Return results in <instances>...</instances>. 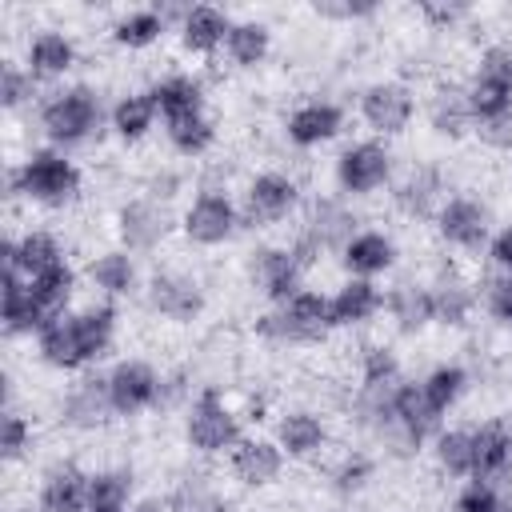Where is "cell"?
<instances>
[{
    "mask_svg": "<svg viewBox=\"0 0 512 512\" xmlns=\"http://www.w3.org/2000/svg\"><path fill=\"white\" fill-rule=\"evenodd\" d=\"M120 332V308L116 300H88L80 308L56 312L40 332H36V360L52 372H84L96 360H104L116 344Z\"/></svg>",
    "mask_w": 512,
    "mask_h": 512,
    "instance_id": "1",
    "label": "cell"
},
{
    "mask_svg": "<svg viewBox=\"0 0 512 512\" xmlns=\"http://www.w3.org/2000/svg\"><path fill=\"white\" fill-rule=\"evenodd\" d=\"M4 184H8V196L12 200L20 196V200H28L36 208L56 212V208H68V204L80 200L84 172H80V164L68 152L40 144V148H28L16 164H8Z\"/></svg>",
    "mask_w": 512,
    "mask_h": 512,
    "instance_id": "2",
    "label": "cell"
},
{
    "mask_svg": "<svg viewBox=\"0 0 512 512\" xmlns=\"http://www.w3.org/2000/svg\"><path fill=\"white\" fill-rule=\"evenodd\" d=\"M36 124H40V136H44L48 148L72 152V148L88 144V140L108 124V108H104V96H100L96 84L72 80V84L52 88V92L40 100Z\"/></svg>",
    "mask_w": 512,
    "mask_h": 512,
    "instance_id": "3",
    "label": "cell"
},
{
    "mask_svg": "<svg viewBox=\"0 0 512 512\" xmlns=\"http://www.w3.org/2000/svg\"><path fill=\"white\" fill-rule=\"evenodd\" d=\"M356 232H360V216H356L352 200L340 192H324V196L304 200L300 224L288 236V244L304 268H316L320 256H340Z\"/></svg>",
    "mask_w": 512,
    "mask_h": 512,
    "instance_id": "4",
    "label": "cell"
},
{
    "mask_svg": "<svg viewBox=\"0 0 512 512\" xmlns=\"http://www.w3.org/2000/svg\"><path fill=\"white\" fill-rule=\"evenodd\" d=\"M256 336L272 348H300V344H320L328 332H336L332 324V300L320 288H300L288 304L264 308L256 316Z\"/></svg>",
    "mask_w": 512,
    "mask_h": 512,
    "instance_id": "5",
    "label": "cell"
},
{
    "mask_svg": "<svg viewBox=\"0 0 512 512\" xmlns=\"http://www.w3.org/2000/svg\"><path fill=\"white\" fill-rule=\"evenodd\" d=\"M180 428H184V444L192 456H228L244 436L240 412L216 384L196 388V396L184 404Z\"/></svg>",
    "mask_w": 512,
    "mask_h": 512,
    "instance_id": "6",
    "label": "cell"
},
{
    "mask_svg": "<svg viewBox=\"0 0 512 512\" xmlns=\"http://www.w3.org/2000/svg\"><path fill=\"white\" fill-rule=\"evenodd\" d=\"M332 180H336V192L348 196V200H364V196L384 192L396 180V152H392V144L380 140V136L348 140L336 152V160H332Z\"/></svg>",
    "mask_w": 512,
    "mask_h": 512,
    "instance_id": "7",
    "label": "cell"
},
{
    "mask_svg": "<svg viewBox=\"0 0 512 512\" xmlns=\"http://www.w3.org/2000/svg\"><path fill=\"white\" fill-rule=\"evenodd\" d=\"M244 228L240 200L228 196V188H196L188 204L180 208V236L192 248H224Z\"/></svg>",
    "mask_w": 512,
    "mask_h": 512,
    "instance_id": "8",
    "label": "cell"
},
{
    "mask_svg": "<svg viewBox=\"0 0 512 512\" xmlns=\"http://www.w3.org/2000/svg\"><path fill=\"white\" fill-rule=\"evenodd\" d=\"M172 232H180V216H172V204L152 196H128L112 216V236L132 256L160 252L172 240Z\"/></svg>",
    "mask_w": 512,
    "mask_h": 512,
    "instance_id": "9",
    "label": "cell"
},
{
    "mask_svg": "<svg viewBox=\"0 0 512 512\" xmlns=\"http://www.w3.org/2000/svg\"><path fill=\"white\" fill-rule=\"evenodd\" d=\"M240 212H244V228H276L288 216L304 212V188L284 168H260L244 184Z\"/></svg>",
    "mask_w": 512,
    "mask_h": 512,
    "instance_id": "10",
    "label": "cell"
},
{
    "mask_svg": "<svg viewBox=\"0 0 512 512\" xmlns=\"http://www.w3.org/2000/svg\"><path fill=\"white\" fill-rule=\"evenodd\" d=\"M416 92L412 84L396 80V76H384V80H372L356 92V116L364 120V128L380 140H396L412 128L416 120Z\"/></svg>",
    "mask_w": 512,
    "mask_h": 512,
    "instance_id": "11",
    "label": "cell"
},
{
    "mask_svg": "<svg viewBox=\"0 0 512 512\" xmlns=\"http://www.w3.org/2000/svg\"><path fill=\"white\" fill-rule=\"evenodd\" d=\"M144 304L152 316L168 320V324H192L204 316L208 308V288L200 276H192L188 268H156L144 280Z\"/></svg>",
    "mask_w": 512,
    "mask_h": 512,
    "instance_id": "12",
    "label": "cell"
},
{
    "mask_svg": "<svg viewBox=\"0 0 512 512\" xmlns=\"http://www.w3.org/2000/svg\"><path fill=\"white\" fill-rule=\"evenodd\" d=\"M432 228H436L444 248H452V252H480L492 240V208L480 196H472V192H452L436 208Z\"/></svg>",
    "mask_w": 512,
    "mask_h": 512,
    "instance_id": "13",
    "label": "cell"
},
{
    "mask_svg": "<svg viewBox=\"0 0 512 512\" xmlns=\"http://www.w3.org/2000/svg\"><path fill=\"white\" fill-rule=\"evenodd\" d=\"M308 268L300 264V256L292 252V244H256L248 252V284L268 300V308L288 304L304 284Z\"/></svg>",
    "mask_w": 512,
    "mask_h": 512,
    "instance_id": "14",
    "label": "cell"
},
{
    "mask_svg": "<svg viewBox=\"0 0 512 512\" xmlns=\"http://www.w3.org/2000/svg\"><path fill=\"white\" fill-rule=\"evenodd\" d=\"M388 200L392 212L404 220H432L436 208L448 200V184H444V168L432 160H412L408 168L396 172V180L388 184Z\"/></svg>",
    "mask_w": 512,
    "mask_h": 512,
    "instance_id": "15",
    "label": "cell"
},
{
    "mask_svg": "<svg viewBox=\"0 0 512 512\" xmlns=\"http://www.w3.org/2000/svg\"><path fill=\"white\" fill-rule=\"evenodd\" d=\"M104 376H108V396H112L116 416L132 420V416H144V412L160 408L164 372L156 364H148L144 356H120Z\"/></svg>",
    "mask_w": 512,
    "mask_h": 512,
    "instance_id": "16",
    "label": "cell"
},
{
    "mask_svg": "<svg viewBox=\"0 0 512 512\" xmlns=\"http://www.w3.org/2000/svg\"><path fill=\"white\" fill-rule=\"evenodd\" d=\"M56 416L68 432H100L108 420H116V408L108 396V376L104 372H80L64 388Z\"/></svg>",
    "mask_w": 512,
    "mask_h": 512,
    "instance_id": "17",
    "label": "cell"
},
{
    "mask_svg": "<svg viewBox=\"0 0 512 512\" xmlns=\"http://www.w3.org/2000/svg\"><path fill=\"white\" fill-rule=\"evenodd\" d=\"M348 124V112L340 100H328V96H312V100H300L288 116H284V140L300 152H312V148H324L332 144Z\"/></svg>",
    "mask_w": 512,
    "mask_h": 512,
    "instance_id": "18",
    "label": "cell"
},
{
    "mask_svg": "<svg viewBox=\"0 0 512 512\" xmlns=\"http://www.w3.org/2000/svg\"><path fill=\"white\" fill-rule=\"evenodd\" d=\"M284 468H288L284 448L264 432H244L240 444L228 452V476L240 488H252V492L272 488L284 476Z\"/></svg>",
    "mask_w": 512,
    "mask_h": 512,
    "instance_id": "19",
    "label": "cell"
},
{
    "mask_svg": "<svg viewBox=\"0 0 512 512\" xmlns=\"http://www.w3.org/2000/svg\"><path fill=\"white\" fill-rule=\"evenodd\" d=\"M68 252L60 244V236L52 228H24V232H8L0 244V272H20L24 280L64 264Z\"/></svg>",
    "mask_w": 512,
    "mask_h": 512,
    "instance_id": "20",
    "label": "cell"
},
{
    "mask_svg": "<svg viewBox=\"0 0 512 512\" xmlns=\"http://www.w3.org/2000/svg\"><path fill=\"white\" fill-rule=\"evenodd\" d=\"M272 440L288 460H320L332 444V428L316 408H284L272 424Z\"/></svg>",
    "mask_w": 512,
    "mask_h": 512,
    "instance_id": "21",
    "label": "cell"
},
{
    "mask_svg": "<svg viewBox=\"0 0 512 512\" xmlns=\"http://www.w3.org/2000/svg\"><path fill=\"white\" fill-rule=\"evenodd\" d=\"M84 280L92 284V292L100 300H128L136 292H144V276H140V260L132 252H124L120 244L92 252V260L84 264Z\"/></svg>",
    "mask_w": 512,
    "mask_h": 512,
    "instance_id": "22",
    "label": "cell"
},
{
    "mask_svg": "<svg viewBox=\"0 0 512 512\" xmlns=\"http://www.w3.org/2000/svg\"><path fill=\"white\" fill-rule=\"evenodd\" d=\"M88 480L92 472L76 460L48 464L36 484V512H88Z\"/></svg>",
    "mask_w": 512,
    "mask_h": 512,
    "instance_id": "23",
    "label": "cell"
},
{
    "mask_svg": "<svg viewBox=\"0 0 512 512\" xmlns=\"http://www.w3.org/2000/svg\"><path fill=\"white\" fill-rule=\"evenodd\" d=\"M0 320L8 340H36V332L52 320L44 304L32 296L28 280L20 272H0Z\"/></svg>",
    "mask_w": 512,
    "mask_h": 512,
    "instance_id": "24",
    "label": "cell"
},
{
    "mask_svg": "<svg viewBox=\"0 0 512 512\" xmlns=\"http://www.w3.org/2000/svg\"><path fill=\"white\" fill-rule=\"evenodd\" d=\"M24 68L36 80H64L80 64V44L64 28H36L24 40Z\"/></svg>",
    "mask_w": 512,
    "mask_h": 512,
    "instance_id": "25",
    "label": "cell"
},
{
    "mask_svg": "<svg viewBox=\"0 0 512 512\" xmlns=\"http://www.w3.org/2000/svg\"><path fill=\"white\" fill-rule=\"evenodd\" d=\"M432 316L440 328H464L472 316H476V304H480V288L452 264H444L432 280Z\"/></svg>",
    "mask_w": 512,
    "mask_h": 512,
    "instance_id": "26",
    "label": "cell"
},
{
    "mask_svg": "<svg viewBox=\"0 0 512 512\" xmlns=\"http://www.w3.org/2000/svg\"><path fill=\"white\" fill-rule=\"evenodd\" d=\"M396 260H400V244H396V236L384 232V228H360V232L348 240V248L340 252L344 272H348V276H360V280H376V276L392 272Z\"/></svg>",
    "mask_w": 512,
    "mask_h": 512,
    "instance_id": "27",
    "label": "cell"
},
{
    "mask_svg": "<svg viewBox=\"0 0 512 512\" xmlns=\"http://www.w3.org/2000/svg\"><path fill=\"white\" fill-rule=\"evenodd\" d=\"M384 312H388V324H392L400 336H420V332H428V328L436 324L428 280H396V284L384 292Z\"/></svg>",
    "mask_w": 512,
    "mask_h": 512,
    "instance_id": "28",
    "label": "cell"
},
{
    "mask_svg": "<svg viewBox=\"0 0 512 512\" xmlns=\"http://www.w3.org/2000/svg\"><path fill=\"white\" fill-rule=\"evenodd\" d=\"M228 28H232V16L216 4H188L184 20L176 24V40L188 56H216L224 52V40H228Z\"/></svg>",
    "mask_w": 512,
    "mask_h": 512,
    "instance_id": "29",
    "label": "cell"
},
{
    "mask_svg": "<svg viewBox=\"0 0 512 512\" xmlns=\"http://www.w3.org/2000/svg\"><path fill=\"white\" fill-rule=\"evenodd\" d=\"M332 324L336 328H364L384 312V288L376 280H360V276H344L332 292Z\"/></svg>",
    "mask_w": 512,
    "mask_h": 512,
    "instance_id": "30",
    "label": "cell"
},
{
    "mask_svg": "<svg viewBox=\"0 0 512 512\" xmlns=\"http://www.w3.org/2000/svg\"><path fill=\"white\" fill-rule=\"evenodd\" d=\"M156 108H160V124L164 120H180V116H192V112H208V88L196 72H164L148 84Z\"/></svg>",
    "mask_w": 512,
    "mask_h": 512,
    "instance_id": "31",
    "label": "cell"
},
{
    "mask_svg": "<svg viewBox=\"0 0 512 512\" xmlns=\"http://www.w3.org/2000/svg\"><path fill=\"white\" fill-rule=\"evenodd\" d=\"M156 124H160V108H156V100H152L148 88L120 92V96L112 100V108H108V128H112V136H116L120 144H140V140H148V136L156 132Z\"/></svg>",
    "mask_w": 512,
    "mask_h": 512,
    "instance_id": "32",
    "label": "cell"
},
{
    "mask_svg": "<svg viewBox=\"0 0 512 512\" xmlns=\"http://www.w3.org/2000/svg\"><path fill=\"white\" fill-rule=\"evenodd\" d=\"M472 440H476V472L472 476L512 488V424L484 420L472 428Z\"/></svg>",
    "mask_w": 512,
    "mask_h": 512,
    "instance_id": "33",
    "label": "cell"
},
{
    "mask_svg": "<svg viewBox=\"0 0 512 512\" xmlns=\"http://www.w3.org/2000/svg\"><path fill=\"white\" fill-rule=\"evenodd\" d=\"M424 120H428V128L440 140H464V136H472L476 132V120H472L464 84H440L428 96V104H424Z\"/></svg>",
    "mask_w": 512,
    "mask_h": 512,
    "instance_id": "34",
    "label": "cell"
},
{
    "mask_svg": "<svg viewBox=\"0 0 512 512\" xmlns=\"http://www.w3.org/2000/svg\"><path fill=\"white\" fill-rule=\"evenodd\" d=\"M168 20H164V12L160 8H128V12H120L116 20H112V28H108V40L116 44V48H124V52H148V48H156L164 36H168Z\"/></svg>",
    "mask_w": 512,
    "mask_h": 512,
    "instance_id": "35",
    "label": "cell"
},
{
    "mask_svg": "<svg viewBox=\"0 0 512 512\" xmlns=\"http://www.w3.org/2000/svg\"><path fill=\"white\" fill-rule=\"evenodd\" d=\"M164 500H168L172 512H224L228 508V500L216 488V480L208 472H200V468L176 472L168 492H164Z\"/></svg>",
    "mask_w": 512,
    "mask_h": 512,
    "instance_id": "36",
    "label": "cell"
},
{
    "mask_svg": "<svg viewBox=\"0 0 512 512\" xmlns=\"http://www.w3.org/2000/svg\"><path fill=\"white\" fill-rule=\"evenodd\" d=\"M224 56L236 68H260L272 56V24L268 20H256V16L232 20L228 40H224Z\"/></svg>",
    "mask_w": 512,
    "mask_h": 512,
    "instance_id": "37",
    "label": "cell"
},
{
    "mask_svg": "<svg viewBox=\"0 0 512 512\" xmlns=\"http://www.w3.org/2000/svg\"><path fill=\"white\" fill-rule=\"evenodd\" d=\"M432 464L448 480H472V472H476V440H472V428H440L432 436Z\"/></svg>",
    "mask_w": 512,
    "mask_h": 512,
    "instance_id": "38",
    "label": "cell"
},
{
    "mask_svg": "<svg viewBox=\"0 0 512 512\" xmlns=\"http://www.w3.org/2000/svg\"><path fill=\"white\" fill-rule=\"evenodd\" d=\"M160 128H164L168 148H172L176 156H184V160L208 156V152L216 148V136H220V128H216V120H212L208 112H192V116H180V120H164Z\"/></svg>",
    "mask_w": 512,
    "mask_h": 512,
    "instance_id": "39",
    "label": "cell"
},
{
    "mask_svg": "<svg viewBox=\"0 0 512 512\" xmlns=\"http://www.w3.org/2000/svg\"><path fill=\"white\" fill-rule=\"evenodd\" d=\"M468 384H472V376H468V368L456 364V360H440V364H432V368L420 376V388H424L428 404H432L440 416H448V412L464 400Z\"/></svg>",
    "mask_w": 512,
    "mask_h": 512,
    "instance_id": "40",
    "label": "cell"
},
{
    "mask_svg": "<svg viewBox=\"0 0 512 512\" xmlns=\"http://www.w3.org/2000/svg\"><path fill=\"white\" fill-rule=\"evenodd\" d=\"M356 372L364 388H396L404 380V364H400V352L388 344V340H368L360 344V356H356Z\"/></svg>",
    "mask_w": 512,
    "mask_h": 512,
    "instance_id": "41",
    "label": "cell"
},
{
    "mask_svg": "<svg viewBox=\"0 0 512 512\" xmlns=\"http://www.w3.org/2000/svg\"><path fill=\"white\" fill-rule=\"evenodd\" d=\"M136 500V472L128 464H104L88 480V508H128Z\"/></svg>",
    "mask_w": 512,
    "mask_h": 512,
    "instance_id": "42",
    "label": "cell"
},
{
    "mask_svg": "<svg viewBox=\"0 0 512 512\" xmlns=\"http://www.w3.org/2000/svg\"><path fill=\"white\" fill-rule=\"evenodd\" d=\"M28 288H32V296L44 304V312L56 316V312H68V308H72V296H76V288H80V272L72 268V260H64V264H56V268L32 276Z\"/></svg>",
    "mask_w": 512,
    "mask_h": 512,
    "instance_id": "43",
    "label": "cell"
},
{
    "mask_svg": "<svg viewBox=\"0 0 512 512\" xmlns=\"http://www.w3.org/2000/svg\"><path fill=\"white\" fill-rule=\"evenodd\" d=\"M40 80L24 68V60H12V56H4V64H0V108L8 112V116H16V112H24V108H40Z\"/></svg>",
    "mask_w": 512,
    "mask_h": 512,
    "instance_id": "44",
    "label": "cell"
},
{
    "mask_svg": "<svg viewBox=\"0 0 512 512\" xmlns=\"http://www.w3.org/2000/svg\"><path fill=\"white\" fill-rule=\"evenodd\" d=\"M464 96H468V108H472V120H476V124L512 112V92H508L504 84L480 76V72H472V76L464 80Z\"/></svg>",
    "mask_w": 512,
    "mask_h": 512,
    "instance_id": "45",
    "label": "cell"
},
{
    "mask_svg": "<svg viewBox=\"0 0 512 512\" xmlns=\"http://www.w3.org/2000/svg\"><path fill=\"white\" fill-rule=\"evenodd\" d=\"M32 444H36L32 416H24L16 404H4V420H0V456H4V464L12 468L24 456H32Z\"/></svg>",
    "mask_w": 512,
    "mask_h": 512,
    "instance_id": "46",
    "label": "cell"
},
{
    "mask_svg": "<svg viewBox=\"0 0 512 512\" xmlns=\"http://www.w3.org/2000/svg\"><path fill=\"white\" fill-rule=\"evenodd\" d=\"M508 484H492V480H460L456 496H452V512H500Z\"/></svg>",
    "mask_w": 512,
    "mask_h": 512,
    "instance_id": "47",
    "label": "cell"
},
{
    "mask_svg": "<svg viewBox=\"0 0 512 512\" xmlns=\"http://www.w3.org/2000/svg\"><path fill=\"white\" fill-rule=\"evenodd\" d=\"M480 300L500 328H512V272H492L480 288Z\"/></svg>",
    "mask_w": 512,
    "mask_h": 512,
    "instance_id": "48",
    "label": "cell"
},
{
    "mask_svg": "<svg viewBox=\"0 0 512 512\" xmlns=\"http://www.w3.org/2000/svg\"><path fill=\"white\" fill-rule=\"evenodd\" d=\"M372 472H376L372 456H364V452H348V456L332 468V488H336L340 496H352V492H360V488L372 480Z\"/></svg>",
    "mask_w": 512,
    "mask_h": 512,
    "instance_id": "49",
    "label": "cell"
},
{
    "mask_svg": "<svg viewBox=\"0 0 512 512\" xmlns=\"http://www.w3.org/2000/svg\"><path fill=\"white\" fill-rule=\"evenodd\" d=\"M472 72H480V76H488V80H496V84H504V88L512 92V36L492 40V44L480 52V60H476Z\"/></svg>",
    "mask_w": 512,
    "mask_h": 512,
    "instance_id": "50",
    "label": "cell"
},
{
    "mask_svg": "<svg viewBox=\"0 0 512 512\" xmlns=\"http://www.w3.org/2000/svg\"><path fill=\"white\" fill-rule=\"evenodd\" d=\"M380 12L376 0H316L312 16L332 20V24H352V20H372Z\"/></svg>",
    "mask_w": 512,
    "mask_h": 512,
    "instance_id": "51",
    "label": "cell"
},
{
    "mask_svg": "<svg viewBox=\"0 0 512 512\" xmlns=\"http://www.w3.org/2000/svg\"><path fill=\"white\" fill-rule=\"evenodd\" d=\"M488 152H500V156H508L512 152V112H504V116H496V120H484V124H476V132H472Z\"/></svg>",
    "mask_w": 512,
    "mask_h": 512,
    "instance_id": "52",
    "label": "cell"
},
{
    "mask_svg": "<svg viewBox=\"0 0 512 512\" xmlns=\"http://www.w3.org/2000/svg\"><path fill=\"white\" fill-rule=\"evenodd\" d=\"M420 16L428 20V24H436V28H452V24H460V20H468L472 16V8L468 4H456V0H428V4H420Z\"/></svg>",
    "mask_w": 512,
    "mask_h": 512,
    "instance_id": "53",
    "label": "cell"
},
{
    "mask_svg": "<svg viewBox=\"0 0 512 512\" xmlns=\"http://www.w3.org/2000/svg\"><path fill=\"white\" fill-rule=\"evenodd\" d=\"M184 184H188V176H184V172H168V168H156V172H152V180H148V188H144V196L172 204V200L184 192Z\"/></svg>",
    "mask_w": 512,
    "mask_h": 512,
    "instance_id": "54",
    "label": "cell"
},
{
    "mask_svg": "<svg viewBox=\"0 0 512 512\" xmlns=\"http://www.w3.org/2000/svg\"><path fill=\"white\" fill-rule=\"evenodd\" d=\"M488 260L496 272H512V220H504L488 240Z\"/></svg>",
    "mask_w": 512,
    "mask_h": 512,
    "instance_id": "55",
    "label": "cell"
},
{
    "mask_svg": "<svg viewBox=\"0 0 512 512\" xmlns=\"http://www.w3.org/2000/svg\"><path fill=\"white\" fill-rule=\"evenodd\" d=\"M128 512H172V508H168V500H164V496L144 492V496H136V500L128 504Z\"/></svg>",
    "mask_w": 512,
    "mask_h": 512,
    "instance_id": "56",
    "label": "cell"
},
{
    "mask_svg": "<svg viewBox=\"0 0 512 512\" xmlns=\"http://www.w3.org/2000/svg\"><path fill=\"white\" fill-rule=\"evenodd\" d=\"M88 512H128V508H88Z\"/></svg>",
    "mask_w": 512,
    "mask_h": 512,
    "instance_id": "57",
    "label": "cell"
}]
</instances>
